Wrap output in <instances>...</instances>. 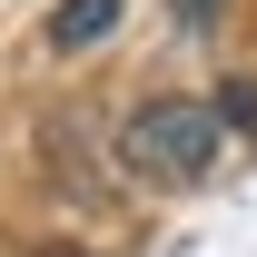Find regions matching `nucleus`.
Returning a JSON list of instances; mask_svg holds the SVG:
<instances>
[{
	"mask_svg": "<svg viewBox=\"0 0 257 257\" xmlns=\"http://www.w3.org/2000/svg\"><path fill=\"white\" fill-rule=\"evenodd\" d=\"M218 139H227L218 109H198V99H139L119 119V168L139 188H198L218 168Z\"/></svg>",
	"mask_w": 257,
	"mask_h": 257,
	"instance_id": "nucleus-1",
	"label": "nucleus"
},
{
	"mask_svg": "<svg viewBox=\"0 0 257 257\" xmlns=\"http://www.w3.org/2000/svg\"><path fill=\"white\" fill-rule=\"evenodd\" d=\"M119 10L128 0H60L50 10V50H99V40L119 30Z\"/></svg>",
	"mask_w": 257,
	"mask_h": 257,
	"instance_id": "nucleus-2",
	"label": "nucleus"
},
{
	"mask_svg": "<svg viewBox=\"0 0 257 257\" xmlns=\"http://www.w3.org/2000/svg\"><path fill=\"white\" fill-rule=\"evenodd\" d=\"M218 119H237V128H257V89L237 79V89H218Z\"/></svg>",
	"mask_w": 257,
	"mask_h": 257,
	"instance_id": "nucleus-3",
	"label": "nucleus"
},
{
	"mask_svg": "<svg viewBox=\"0 0 257 257\" xmlns=\"http://www.w3.org/2000/svg\"><path fill=\"white\" fill-rule=\"evenodd\" d=\"M168 10H178V30H218V10H227V0H168Z\"/></svg>",
	"mask_w": 257,
	"mask_h": 257,
	"instance_id": "nucleus-4",
	"label": "nucleus"
}]
</instances>
